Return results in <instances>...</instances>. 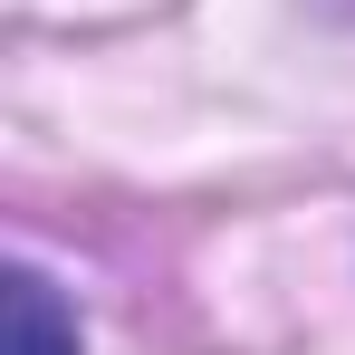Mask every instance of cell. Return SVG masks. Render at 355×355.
<instances>
[{
    "label": "cell",
    "mask_w": 355,
    "mask_h": 355,
    "mask_svg": "<svg viewBox=\"0 0 355 355\" xmlns=\"http://www.w3.org/2000/svg\"><path fill=\"white\" fill-rule=\"evenodd\" d=\"M10 355H77V307L39 269H10Z\"/></svg>",
    "instance_id": "6da1fadb"
}]
</instances>
